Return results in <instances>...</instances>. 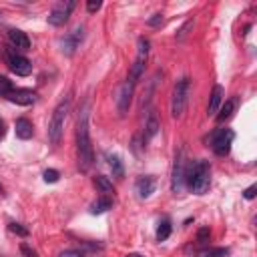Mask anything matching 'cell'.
Instances as JSON below:
<instances>
[{"label": "cell", "mask_w": 257, "mask_h": 257, "mask_svg": "<svg viewBox=\"0 0 257 257\" xmlns=\"http://www.w3.org/2000/svg\"><path fill=\"white\" fill-rule=\"evenodd\" d=\"M6 98L10 102H16V104H22V106H28V104H34L36 102V92L34 90H28V88H12Z\"/></svg>", "instance_id": "12"}, {"label": "cell", "mask_w": 257, "mask_h": 257, "mask_svg": "<svg viewBox=\"0 0 257 257\" xmlns=\"http://www.w3.org/2000/svg\"><path fill=\"white\" fill-rule=\"evenodd\" d=\"M169 235H171V221L163 219L157 227V241H165V239H169Z\"/></svg>", "instance_id": "23"}, {"label": "cell", "mask_w": 257, "mask_h": 257, "mask_svg": "<svg viewBox=\"0 0 257 257\" xmlns=\"http://www.w3.org/2000/svg\"><path fill=\"white\" fill-rule=\"evenodd\" d=\"M94 187H96L100 193H104V195L112 193V183H110V179L104 177V175H96V177H94Z\"/></svg>", "instance_id": "21"}, {"label": "cell", "mask_w": 257, "mask_h": 257, "mask_svg": "<svg viewBox=\"0 0 257 257\" xmlns=\"http://www.w3.org/2000/svg\"><path fill=\"white\" fill-rule=\"evenodd\" d=\"M8 229H10L12 233L20 235V237H26V235H28V229H24L20 223H10V225H8Z\"/></svg>", "instance_id": "26"}, {"label": "cell", "mask_w": 257, "mask_h": 257, "mask_svg": "<svg viewBox=\"0 0 257 257\" xmlns=\"http://www.w3.org/2000/svg\"><path fill=\"white\" fill-rule=\"evenodd\" d=\"M58 257H84V255H82L80 251H72V249H70V251H62Z\"/></svg>", "instance_id": "32"}, {"label": "cell", "mask_w": 257, "mask_h": 257, "mask_svg": "<svg viewBox=\"0 0 257 257\" xmlns=\"http://www.w3.org/2000/svg\"><path fill=\"white\" fill-rule=\"evenodd\" d=\"M235 104H237V100L235 98H229V100H225L221 106H219V114H217V120L219 122H225L227 118H231V114H233V110H235Z\"/></svg>", "instance_id": "18"}, {"label": "cell", "mask_w": 257, "mask_h": 257, "mask_svg": "<svg viewBox=\"0 0 257 257\" xmlns=\"http://www.w3.org/2000/svg\"><path fill=\"white\" fill-rule=\"evenodd\" d=\"M229 253V249L225 247H209V249H201L197 253V257H225Z\"/></svg>", "instance_id": "22"}, {"label": "cell", "mask_w": 257, "mask_h": 257, "mask_svg": "<svg viewBox=\"0 0 257 257\" xmlns=\"http://www.w3.org/2000/svg\"><path fill=\"white\" fill-rule=\"evenodd\" d=\"M233 137H235V133L231 128H217L211 137V149L215 151V155H219V157L229 155Z\"/></svg>", "instance_id": "6"}, {"label": "cell", "mask_w": 257, "mask_h": 257, "mask_svg": "<svg viewBox=\"0 0 257 257\" xmlns=\"http://www.w3.org/2000/svg\"><path fill=\"white\" fill-rule=\"evenodd\" d=\"M147 24H149V26H161V24H163V16H161V14H155L153 18H149Z\"/></svg>", "instance_id": "31"}, {"label": "cell", "mask_w": 257, "mask_h": 257, "mask_svg": "<svg viewBox=\"0 0 257 257\" xmlns=\"http://www.w3.org/2000/svg\"><path fill=\"white\" fill-rule=\"evenodd\" d=\"M20 251H22L26 257H38V255H36V251H34V249H30L26 243H22V245H20Z\"/></svg>", "instance_id": "30"}, {"label": "cell", "mask_w": 257, "mask_h": 257, "mask_svg": "<svg viewBox=\"0 0 257 257\" xmlns=\"http://www.w3.org/2000/svg\"><path fill=\"white\" fill-rule=\"evenodd\" d=\"M255 191H257V185H251L243 195H245V199H253L255 197Z\"/></svg>", "instance_id": "33"}, {"label": "cell", "mask_w": 257, "mask_h": 257, "mask_svg": "<svg viewBox=\"0 0 257 257\" xmlns=\"http://www.w3.org/2000/svg\"><path fill=\"white\" fill-rule=\"evenodd\" d=\"M155 187H157V183H155V179L153 177H139L137 179V183H135V189H137V195L141 197V199H149L153 193H155Z\"/></svg>", "instance_id": "13"}, {"label": "cell", "mask_w": 257, "mask_h": 257, "mask_svg": "<svg viewBox=\"0 0 257 257\" xmlns=\"http://www.w3.org/2000/svg\"><path fill=\"white\" fill-rule=\"evenodd\" d=\"M187 98H189V78L177 80L173 88V98H171V114L175 118H181L185 108H187Z\"/></svg>", "instance_id": "4"}, {"label": "cell", "mask_w": 257, "mask_h": 257, "mask_svg": "<svg viewBox=\"0 0 257 257\" xmlns=\"http://www.w3.org/2000/svg\"><path fill=\"white\" fill-rule=\"evenodd\" d=\"M82 38H84V28H82V26H76L70 34H66V36L60 40V50H62L66 56H72L74 50L78 48V44L82 42Z\"/></svg>", "instance_id": "11"}, {"label": "cell", "mask_w": 257, "mask_h": 257, "mask_svg": "<svg viewBox=\"0 0 257 257\" xmlns=\"http://www.w3.org/2000/svg\"><path fill=\"white\" fill-rule=\"evenodd\" d=\"M100 6H102L100 0H88V2H86V10H88V12H96Z\"/></svg>", "instance_id": "29"}, {"label": "cell", "mask_w": 257, "mask_h": 257, "mask_svg": "<svg viewBox=\"0 0 257 257\" xmlns=\"http://www.w3.org/2000/svg\"><path fill=\"white\" fill-rule=\"evenodd\" d=\"M14 131H16V137H18V139H22V141H28V139L34 135L32 122H30L28 118H24V116L16 118V122H14Z\"/></svg>", "instance_id": "16"}, {"label": "cell", "mask_w": 257, "mask_h": 257, "mask_svg": "<svg viewBox=\"0 0 257 257\" xmlns=\"http://www.w3.org/2000/svg\"><path fill=\"white\" fill-rule=\"evenodd\" d=\"M112 207V199L110 197H100V199H96L92 205H90V213L92 215H100V213H104V211H108Z\"/></svg>", "instance_id": "19"}, {"label": "cell", "mask_w": 257, "mask_h": 257, "mask_svg": "<svg viewBox=\"0 0 257 257\" xmlns=\"http://www.w3.org/2000/svg\"><path fill=\"white\" fill-rule=\"evenodd\" d=\"M0 193H2V187H0Z\"/></svg>", "instance_id": "36"}, {"label": "cell", "mask_w": 257, "mask_h": 257, "mask_svg": "<svg viewBox=\"0 0 257 257\" xmlns=\"http://www.w3.org/2000/svg\"><path fill=\"white\" fill-rule=\"evenodd\" d=\"M58 177H60V173H58L56 169H46V171H44V181H46V183H56Z\"/></svg>", "instance_id": "25"}, {"label": "cell", "mask_w": 257, "mask_h": 257, "mask_svg": "<svg viewBox=\"0 0 257 257\" xmlns=\"http://www.w3.org/2000/svg\"><path fill=\"white\" fill-rule=\"evenodd\" d=\"M197 241H199V243H207V241H209V229H207V227L199 229V233H197Z\"/></svg>", "instance_id": "28"}, {"label": "cell", "mask_w": 257, "mask_h": 257, "mask_svg": "<svg viewBox=\"0 0 257 257\" xmlns=\"http://www.w3.org/2000/svg\"><path fill=\"white\" fill-rule=\"evenodd\" d=\"M191 26H193V20H187V22L183 24V28L179 30V34H177V38H179V40H183V38L187 36V32H189V28H191Z\"/></svg>", "instance_id": "27"}, {"label": "cell", "mask_w": 257, "mask_h": 257, "mask_svg": "<svg viewBox=\"0 0 257 257\" xmlns=\"http://www.w3.org/2000/svg\"><path fill=\"white\" fill-rule=\"evenodd\" d=\"M68 108H70V102H68V98H66V100H62V102L54 108V112H52V118H50V122H48V139H50L52 145H58V143H60Z\"/></svg>", "instance_id": "3"}, {"label": "cell", "mask_w": 257, "mask_h": 257, "mask_svg": "<svg viewBox=\"0 0 257 257\" xmlns=\"http://www.w3.org/2000/svg\"><path fill=\"white\" fill-rule=\"evenodd\" d=\"M159 128H161V124H159L157 112L155 110H149L147 112V120H145V137L147 139H153L159 133Z\"/></svg>", "instance_id": "17"}, {"label": "cell", "mask_w": 257, "mask_h": 257, "mask_svg": "<svg viewBox=\"0 0 257 257\" xmlns=\"http://www.w3.org/2000/svg\"><path fill=\"white\" fill-rule=\"evenodd\" d=\"M149 40L147 38H139L137 40V58L131 66V74H128V82L131 84H137L139 78L143 76V70H145V62H147V56H149Z\"/></svg>", "instance_id": "5"}, {"label": "cell", "mask_w": 257, "mask_h": 257, "mask_svg": "<svg viewBox=\"0 0 257 257\" xmlns=\"http://www.w3.org/2000/svg\"><path fill=\"white\" fill-rule=\"evenodd\" d=\"M221 102H223V86H221V84H215V86H213V90H211V96H209L207 114H209V116H213V114L219 110Z\"/></svg>", "instance_id": "15"}, {"label": "cell", "mask_w": 257, "mask_h": 257, "mask_svg": "<svg viewBox=\"0 0 257 257\" xmlns=\"http://www.w3.org/2000/svg\"><path fill=\"white\" fill-rule=\"evenodd\" d=\"M12 88H14V86H12V82H10L6 76H0V96H6Z\"/></svg>", "instance_id": "24"}, {"label": "cell", "mask_w": 257, "mask_h": 257, "mask_svg": "<svg viewBox=\"0 0 257 257\" xmlns=\"http://www.w3.org/2000/svg\"><path fill=\"white\" fill-rule=\"evenodd\" d=\"M126 257H143V255H139V253H128Z\"/></svg>", "instance_id": "35"}, {"label": "cell", "mask_w": 257, "mask_h": 257, "mask_svg": "<svg viewBox=\"0 0 257 257\" xmlns=\"http://www.w3.org/2000/svg\"><path fill=\"white\" fill-rule=\"evenodd\" d=\"M8 38H10L12 48H16V50H30V40H28V36L22 30H16V28L8 30Z\"/></svg>", "instance_id": "14"}, {"label": "cell", "mask_w": 257, "mask_h": 257, "mask_svg": "<svg viewBox=\"0 0 257 257\" xmlns=\"http://www.w3.org/2000/svg\"><path fill=\"white\" fill-rule=\"evenodd\" d=\"M88 116H90V102L84 100V104L78 108V118H76V149H78V169L80 171H88L94 161L92 145H90Z\"/></svg>", "instance_id": "1"}, {"label": "cell", "mask_w": 257, "mask_h": 257, "mask_svg": "<svg viewBox=\"0 0 257 257\" xmlns=\"http://www.w3.org/2000/svg\"><path fill=\"white\" fill-rule=\"evenodd\" d=\"M108 165H110L114 177H118V179L124 177V167H122V161L118 159V155H108Z\"/></svg>", "instance_id": "20"}, {"label": "cell", "mask_w": 257, "mask_h": 257, "mask_svg": "<svg viewBox=\"0 0 257 257\" xmlns=\"http://www.w3.org/2000/svg\"><path fill=\"white\" fill-rule=\"evenodd\" d=\"M185 187V151L179 149L173 163V177H171V189L173 193H181Z\"/></svg>", "instance_id": "8"}, {"label": "cell", "mask_w": 257, "mask_h": 257, "mask_svg": "<svg viewBox=\"0 0 257 257\" xmlns=\"http://www.w3.org/2000/svg\"><path fill=\"white\" fill-rule=\"evenodd\" d=\"M133 92H135V84H131L128 80L118 84V88H116V108H118V114H126V110L131 106V100H133Z\"/></svg>", "instance_id": "10"}, {"label": "cell", "mask_w": 257, "mask_h": 257, "mask_svg": "<svg viewBox=\"0 0 257 257\" xmlns=\"http://www.w3.org/2000/svg\"><path fill=\"white\" fill-rule=\"evenodd\" d=\"M4 135H6V126H4V120L0 118V139H2Z\"/></svg>", "instance_id": "34"}, {"label": "cell", "mask_w": 257, "mask_h": 257, "mask_svg": "<svg viewBox=\"0 0 257 257\" xmlns=\"http://www.w3.org/2000/svg\"><path fill=\"white\" fill-rule=\"evenodd\" d=\"M185 185L195 193L203 195L209 191L211 185V167L207 161H193L185 169Z\"/></svg>", "instance_id": "2"}, {"label": "cell", "mask_w": 257, "mask_h": 257, "mask_svg": "<svg viewBox=\"0 0 257 257\" xmlns=\"http://www.w3.org/2000/svg\"><path fill=\"white\" fill-rule=\"evenodd\" d=\"M74 6H76L74 0L58 2V4L52 8V12L48 14V24H52V26H62V24L68 20V16H70V12L74 10Z\"/></svg>", "instance_id": "9"}, {"label": "cell", "mask_w": 257, "mask_h": 257, "mask_svg": "<svg viewBox=\"0 0 257 257\" xmlns=\"http://www.w3.org/2000/svg\"><path fill=\"white\" fill-rule=\"evenodd\" d=\"M2 56L6 58V64H8V68H10L14 74H18V76H28V74L32 72V62H30L26 56L16 54V52H10V50H4Z\"/></svg>", "instance_id": "7"}]
</instances>
